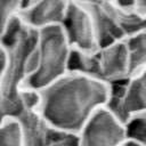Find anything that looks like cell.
Segmentation results:
<instances>
[{
	"label": "cell",
	"mask_w": 146,
	"mask_h": 146,
	"mask_svg": "<svg viewBox=\"0 0 146 146\" xmlns=\"http://www.w3.org/2000/svg\"><path fill=\"white\" fill-rule=\"evenodd\" d=\"M110 84L100 79L67 72L39 90L38 111L58 130L79 133L87 121L105 104Z\"/></svg>",
	"instance_id": "cell-1"
},
{
	"label": "cell",
	"mask_w": 146,
	"mask_h": 146,
	"mask_svg": "<svg viewBox=\"0 0 146 146\" xmlns=\"http://www.w3.org/2000/svg\"><path fill=\"white\" fill-rule=\"evenodd\" d=\"M36 32L27 27L22 38L7 49L8 60L0 80V122L16 119L25 110L23 92L31 73L30 59L36 43Z\"/></svg>",
	"instance_id": "cell-2"
},
{
	"label": "cell",
	"mask_w": 146,
	"mask_h": 146,
	"mask_svg": "<svg viewBox=\"0 0 146 146\" xmlns=\"http://www.w3.org/2000/svg\"><path fill=\"white\" fill-rule=\"evenodd\" d=\"M71 50L62 25L38 30L34 48L35 68L27 78L24 88L41 90L67 73Z\"/></svg>",
	"instance_id": "cell-3"
},
{
	"label": "cell",
	"mask_w": 146,
	"mask_h": 146,
	"mask_svg": "<svg viewBox=\"0 0 146 146\" xmlns=\"http://www.w3.org/2000/svg\"><path fill=\"white\" fill-rule=\"evenodd\" d=\"M108 84L110 92L105 108L124 124L130 119L146 112V68L130 75L124 81Z\"/></svg>",
	"instance_id": "cell-4"
},
{
	"label": "cell",
	"mask_w": 146,
	"mask_h": 146,
	"mask_svg": "<svg viewBox=\"0 0 146 146\" xmlns=\"http://www.w3.org/2000/svg\"><path fill=\"white\" fill-rule=\"evenodd\" d=\"M70 46L84 52L99 50L94 17L89 6L82 0H72L60 24Z\"/></svg>",
	"instance_id": "cell-5"
},
{
	"label": "cell",
	"mask_w": 146,
	"mask_h": 146,
	"mask_svg": "<svg viewBox=\"0 0 146 146\" xmlns=\"http://www.w3.org/2000/svg\"><path fill=\"white\" fill-rule=\"evenodd\" d=\"M78 138V146H121L128 138V131L121 120L102 107L87 121Z\"/></svg>",
	"instance_id": "cell-6"
},
{
	"label": "cell",
	"mask_w": 146,
	"mask_h": 146,
	"mask_svg": "<svg viewBox=\"0 0 146 146\" xmlns=\"http://www.w3.org/2000/svg\"><path fill=\"white\" fill-rule=\"evenodd\" d=\"M72 0H32L26 3L19 16L33 30L51 25H60L67 14Z\"/></svg>",
	"instance_id": "cell-7"
},
{
	"label": "cell",
	"mask_w": 146,
	"mask_h": 146,
	"mask_svg": "<svg viewBox=\"0 0 146 146\" xmlns=\"http://www.w3.org/2000/svg\"><path fill=\"white\" fill-rule=\"evenodd\" d=\"M100 79L107 83L124 81L130 76L129 54L124 39L98 50Z\"/></svg>",
	"instance_id": "cell-8"
},
{
	"label": "cell",
	"mask_w": 146,
	"mask_h": 146,
	"mask_svg": "<svg viewBox=\"0 0 146 146\" xmlns=\"http://www.w3.org/2000/svg\"><path fill=\"white\" fill-rule=\"evenodd\" d=\"M16 120L19 123L23 146H47L51 125L38 108H25Z\"/></svg>",
	"instance_id": "cell-9"
},
{
	"label": "cell",
	"mask_w": 146,
	"mask_h": 146,
	"mask_svg": "<svg viewBox=\"0 0 146 146\" xmlns=\"http://www.w3.org/2000/svg\"><path fill=\"white\" fill-rule=\"evenodd\" d=\"M111 7L124 39L146 29V15L140 13L136 7H121L113 0L111 1Z\"/></svg>",
	"instance_id": "cell-10"
},
{
	"label": "cell",
	"mask_w": 146,
	"mask_h": 146,
	"mask_svg": "<svg viewBox=\"0 0 146 146\" xmlns=\"http://www.w3.org/2000/svg\"><path fill=\"white\" fill-rule=\"evenodd\" d=\"M67 72L81 73L84 75L100 79L98 51L89 54V52H84V51L72 48L70 58H68Z\"/></svg>",
	"instance_id": "cell-11"
},
{
	"label": "cell",
	"mask_w": 146,
	"mask_h": 146,
	"mask_svg": "<svg viewBox=\"0 0 146 146\" xmlns=\"http://www.w3.org/2000/svg\"><path fill=\"white\" fill-rule=\"evenodd\" d=\"M130 63V75L146 68V29L124 39Z\"/></svg>",
	"instance_id": "cell-12"
},
{
	"label": "cell",
	"mask_w": 146,
	"mask_h": 146,
	"mask_svg": "<svg viewBox=\"0 0 146 146\" xmlns=\"http://www.w3.org/2000/svg\"><path fill=\"white\" fill-rule=\"evenodd\" d=\"M0 146H23L21 128L16 119L0 122Z\"/></svg>",
	"instance_id": "cell-13"
},
{
	"label": "cell",
	"mask_w": 146,
	"mask_h": 146,
	"mask_svg": "<svg viewBox=\"0 0 146 146\" xmlns=\"http://www.w3.org/2000/svg\"><path fill=\"white\" fill-rule=\"evenodd\" d=\"M24 6L25 0H0V35Z\"/></svg>",
	"instance_id": "cell-14"
},
{
	"label": "cell",
	"mask_w": 146,
	"mask_h": 146,
	"mask_svg": "<svg viewBox=\"0 0 146 146\" xmlns=\"http://www.w3.org/2000/svg\"><path fill=\"white\" fill-rule=\"evenodd\" d=\"M78 133L58 130L51 127L47 146H78Z\"/></svg>",
	"instance_id": "cell-15"
},
{
	"label": "cell",
	"mask_w": 146,
	"mask_h": 146,
	"mask_svg": "<svg viewBox=\"0 0 146 146\" xmlns=\"http://www.w3.org/2000/svg\"><path fill=\"white\" fill-rule=\"evenodd\" d=\"M125 125L128 137L146 143V112L130 119Z\"/></svg>",
	"instance_id": "cell-16"
},
{
	"label": "cell",
	"mask_w": 146,
	"mask_h": 146,
	"mask_svg": "<svg viewBox=\"0 0 146 146\" xmlns=\"http://www.w3.org/2000/svg\"><path fill=\"white\" fill-rule=\"evenodd\" d=\"M7 60H8L7 49L0 43V80H1L2 74L5 72V68H6V65H7Z\"/></svg>",
	"instance_id": "cell-17"
},
{
	"label": "cell",
	"mask_w": 146,
	"mask_h": 146,
	"mask_svg": "<svg viewBox=\"0 0 146 146\" xmlns=\"http://www.w3.org/2000/svg\"><path fill=\"white\" fill-rule=\"evenodd\" d=\"M121 146H146V143L140 141V140L135 139V138H130V137H128V138L122 143Z\"/></svg>",
	"instance_id": "cell-18"
},
{
	"label": "cell",
	"mask_w": 146,
	"mask_h": 146,
	"mask_svg": "<svg viewBox=\"0 0 146 146\" xmlns=\"http://www.w3.org/2000/svg\"><path fill=\"white\" fill-rule=\"evenodd\" d=\"M121 7H136L137 0H113Z\"/></svg>",
	"instance_id": "cell-19"
},
{
	"label": "cell",
	"mask_w": 146,
	"mask_h": 146,
	"mask_svg": "<svg viewBox=\"0 0 146 146\" xmlns=\"http://www.w3.org/2000/svg\"><path fill=\"white\" fill-rule=\"evenodd\" d=\"M136 8H137L140 13H143L144 15H146V0H137Z\"/></svg>",
	"instance_id": "cell-20"
},
{
	"label": "cell",
	"mask_w": 146,
	"mask_h": 146,
	"mask_svg": "<svg viewBox=\"0 0 146 146\" xmlns=\"http://www.w3.org/2000/svg\"><path fill=\"white\" fill-rule=\"evenodd\" d=\"M30 1H32V0H25V5H26V3H29Z\"/></svg>",
	"instance_id": "cell-21"
}]
</instances>
